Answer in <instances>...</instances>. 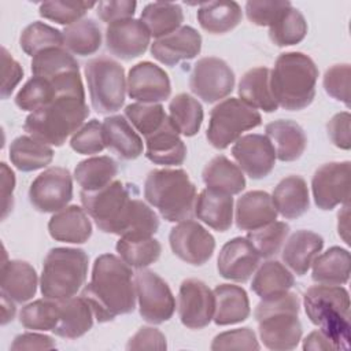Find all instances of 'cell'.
Instances as JSON below:
<instances>
[{
	"instance_id": "obj_37",
	"label": "cell",
	"mask_w": 351,
	"mask_h": 351,
	"mask_svg": "<svg viewBox=\"0 0 351 351\" xmlns=\"http://www.w3.org/2000/svg\"><path fill=\"white\" fill-rule=\"evenodd\" d=\"M311 278L317 284L343 285L350 278V252L341 247H330L313 262Z\"/></svg>"
},
{
	"instance_id": "obj_9",
	"label": "cell",
	"mask_w": 351,
	"mask_h": 351,
	"mask_svg": "<svg viewBox=\"0 0 351 351\" xmlns=\"http://www.w3.org/2000/svg\"><path fill=\"white\" fill-rule=\"evenodd\" d=\"M90 104L99 114H111L125 103L126 78L123 67L114 59L100 56L85 64Z\"/></svg>"
},
{
	"instance_id": "obj_44",
	"label": "cell",
	"mask_w": 351,
	"mask_h": 351,
	"mask_svg": "<svg viewBox=\"0 0 351 351\" xmlns=\"http://www.w3.org/2000/svg\"><path fill=\"white\" fill-rule=\"evenodd\" d=\"M60 95L67 93H64L52 80L33 75L16 93L15 104L23 111L33 112L49 104L53 99H56Z\"/></svg>"
},
{
	"instance_id": "obj_15",
	"label": "cell",
	"mask_w": 351,
	"mask_h": 351,
	"mask_svg": "<svg viewBox=\"0 0 351 351\" xmlns=\"http://www.w3.org/2000/svg\"><path fill=\"white\" fill-rule=\"evenodd\" d=\"M169 243L177 258L193 266L204 265L215 250L213 234L192 219L178 222L170 230Z\"/></svg>"
},
{
	"instance_id": "obj_49",
	"label": "cell",
	"mask_w": 351,
	"mask_h": 351,
	"mask_svg": "<svg viewBox=\"0 0 351 351\" xmlns=\"http://www.w3.org/2000/svg\"><path fill=\"white\" fill-rule=\"evenodd\" d=\"M125 117L144 137L156 132L167 119L165 108L159 103H132L125 108Z\"/></svg>"
},
{
	"instance_id": "obj_46",
	"label": "cell",
	"mask_w": 351,
	"mask_h": 351,
	"mask_svg": "<svg viewBox=\"0 0 351 351\" xmlns=\"http://www.w3.org/2000/svg\"><path fill=\"white\" fill-rule=\"evenodd\" d=\"M30 69L33 75L52 78L69 71H80L78 62L63 47L48 48L33 56Z\"/></svg>"
},
{
	"instance_id": "obj_11",
	"label": "cell",
	"mask_w": 351,
	"mask_h": 351,
	"mask_svg": "<svg viewBox=\"0 0 351 351\" xmlns=\"http://www.w3.org/2000/svg\"><path fill=\"white\" fill-rule=\"evenodd\" d=\"M138 311L144 321L158 325L169 321L176 310V299L167 282L151 270L134 274Z\"/></svg>"
},
{
	"instance_id": "obj_3",
	"label": "cell",
	"mask_w": 351,
	"mask_h": 351,
	"mask_svg": "<svg viewBox=\"0 0 351 351\" xmlns=\"http://www.w3.org/2000/svg\"><path fill=\"white\" fill-rule=\"evenodd\" d=\"M318 69L302 52L281 53L270 71V88L277 104L288 111L308 107L315 97Z\"/></svg>"
},
{
	"instance_id": "obj_34",
	"label": "cell",
	"mask_w": 351,
	"mask_h": 351,
	"mask_svg": "<svg viewBox=\"0 0 351 351\" xmlns=\"http://www.w3.org/2000/svg\"><path fill=\"white\" fill-rule=\"evenodd\" d=\"M202 178L207 189L230 196L240 193L245 188V178L241 169L223 155L213 158L204 166Z\"/></svg>"
},
{
	"instance_id": "obj_17",
	"label": "cell",
	"mask_w": 351,
	"mask_h": 351,
	"mask_svg": "<svg viewBox=\"0 0 351 351\" xmlns=\"http://www.w3.org/2000/svg\"><path fill=\"white\" fill-rule=\"evenodd\" d=\"M232 155L241 171L252 180H261L269 176L277 159L270 140L256 133L237 138L232 147Z\"/></svg>"
},
{
	"instance_id": "obj_45",
	"label": "cell",
	"mask_w": 351,
	"mask_h": 351,
	"mask_svg": "<svg viewBox=\"0 0 351 351\" xmlns=\"http://www.w3.org/2000/svg\"><path fill=\"white\" fill-rule=\"evenodd\" d=\"M307 29L303 14L291 5L269 27V37L277 47H289L299 44L306 37Z\"/></svg>"
},
{
	"instance_id": "obj_30",
	"label": "cell",
	"mask_w": 351,
	"mask_h": 351,
	"mask_svg": "<svg viewBox=\"0 0 351 351\" xmlns=\"http://www.w3.org/2000/svg\"><path fill=\"white\" fill-rule=\"evenodd\" d=\"M215 311L214 322L217 325H233L243 322L250 315V300L244 288L233 284H221L215 287Z\"/></svg>"
},
{
	"instance_id": "obj_55",
	"label": "cell",
	"mask_w": 351,
	"mask_h": 351,
	"mask_svg": "<svg viewBox=\"0 0 351 351\" xmlns=\"http://www.w3.org/2000/svg\"><path fill=\"white\" fill-rule=\"evenodd\" d=\"M211 350H259L256 335L250 328H239L217 335L210 346Z\"/></svg>"
},
{
	"instance_id": "obj_6",
	"label": "cell",
	"mask_w": 351,
	"mask_h": 351,
	"mask_svg": "<svg viewBox=\"0 0 351 351\" xmlns=\"http://www.w3.org/2000/svg\"><path fill=\"white\" fill-rule=\"evenodd\" d=\"M308 319L319 328L337 347H350V295L340 285H314L303 296Z\"/></svg>"
},
{
	"instance_id": "obj_21",
	"label": "cell",
	"mask_w": 351,
	"mask_h": 351,
	"mask_svg": "<svg viewBox=\"0 0 351 351\" xmlns=\"http://www.w3.org/2000/svg\"><path fill=\"white\" fill-rule=\"evenodd\" d=\"M202 49V36L192 26H181L176 32L156 38L151 44L152 56L166 64L176 66L182 60H191Z\"/></svg>"
},
{
	"instance_id": "obj_51",
	"label": "cell",
	"mask_w": 351,
	"mask_h": 351,
	"mask_svg": "<svg viewBox=\"0 0 351 351\" xmlns=\"http://www.w3.org/2000/svg\"><path fill=\"white\" fill-rule=\"evenodd\" d=\"M96 3L86 1H44L38 7V14L49 21H53L59 25H73L86 14L88 10L95 7Z\"/></svg>"
},
{
	"instance_id": "obj_27",
	"label": "cell",
	"mask_w": 351,
	"mask_h": 351,
	"mask_svg": "<svg viewBox=\"0 0 351 351\" xmlns=\"http://www.w3.org/2000/svg\"><path fill=\"white\" fill-rule=\"evenodd\" d=\"M106 148L123 160H133L143 154V140L122 115L107 117L103 122Z\"/></svg>"
},
{
	"instance_id": "obj_39",
	"label": "cell",
	"mask_w": 351,
	"mask_h": 351,
	"mask_svg": "<svg viewBox=\"0 0 351 351\" xmlns=\"http://www.w3.org/2000/svg\"><path fill=\"white\" fill-rule=\"evenodd\" d=\"M141 22L151 36L160 38L181 27L184 12L180 4L171 1H154L141 11Z\"/></svg>"
},
{
	"instance_id": "obj_33",
	"label": "cell",
	"mask_w": 351,
	"mask_h": 351,
	"mask_svg": "<svg viewBox=\"0 0 351 351\" xmlns=\"http://www.w3.org/2000/svg\"><path fill=\"white\" fill-rule=\"evenodd\" d=\"M195 215L214 230L226 232L233 221V197L206 188L196 197Z\"/></svg>"
},
{
	"instance_id": "obj_23",
	"label": "cell",
	"mask_w": 351,
	"mask_h": 351,
	"mask_svg": "<svg viewBox=\"0 0 351 351\" xmlns=\"http://www.w3.org/2000/svg\"><path fill=\"white\" fill-rule=\"evenodd\" d=\"M236 226L241 230H256L277 219L271 196L263 191H250L236 203Z\"/></svg>"
},
{
	"instance_id": "obj_47",
	"label": "cell",
	"mask_w": 351,
	"mask_h": 351,
	"mask_svg": "<svg viewBox=\"0 0 351 351\" xmlns=\"http://www.w3.org/2000/svg\"><path fill=\"white\" fill-rule=\"evenodd\" d=\"M19 45L25 53L33 58L44 49L63 47V34L44 22H33L22 30Z\"/></svg>"
},
{
	"instance_id": "obj_57",
	"label": "cell",
	"mask_w": 351,
	"mask_h": 351,
	"mask_svg": "<svg viewBox=\"0 0 351 351\" xmlns=\"http://www.w3.org/2000/svg\"><path fill=\"white\" fill-rule=\"evenodd\" d=\"M167 343L165 335L151 326L140 328L128 341L126 350H166Z\"/></svg>"
},
{
	"instance_id": "obj_42",
	"label": "cell",
	"mask_w": 351,
	"mask_h": 351,
	"mask_svg": "<svg viewBox=\"0 0 351 351\" xmlns=\"http://www.w3.org/2000/svg\"><path fill=\"white\" fill-rule=\"evenodd\" d=\"M169 118L178 133L192 137L200 130L203 122V107L191 95L178 93L169 103Z\"/></svg>"
},
{
	"instance_id": "obj_7",
	"label": "cell",
	"mask_w": 351,
	"mask_h": 351,
	"mask_svg": "<svg viewBox=\"0 0 351 351\" xmlns=\"http://www.w3.org/2000/svg\"><path fill=\"white\" fill-rule=\"evenodd\" d=\"M300 303L295 293L287 292L278 298L258 303L254 315L258 322L263 346L274 351L293 350L302 339L299 321Z\"/></svg>"
},
{
	"instance_id": "obj_14",
	"label": "cell",
	"mask_w": 351,
	"mask_h": 351,
	"mask_svg": "<svg viewBox=\"0 0 351 351\" xmlns=\"http://www.w3.org/2000/svg\"><path fill=\"white\" fill-rule=\"evenodd\" d=\"M351 163L330 162L318 167L311 180L313 197L318 208L333 210L350 202Z\"/></svg>"
},
{
	"instance_id": "obj_16",
	"label": "cell",
	"mask_w": 351,
	"mask_h": 351,
	"mask_svg": "<svg viewBox=\"0 0 351 351\" xmlns=\"http://www.w3.org/2000/svg\"><path fill=\"white\" fill-rule=\"evenodd\" d=\"M214 292L197 278H186L178 291V317L189 329H203L214 318Z\"/></svg>"
},
{
	"instance_id": "obj_50",
	"label": "cell",
	"mask_w": 351,
	"mask_h": 351,
	"mask_svg": "<svg viewBox=\"0 0 351 351\" xmlns=\"http://www.w3.org/2000/svg\"><path fill=\"white\" fill-rule=\"evenodd\" d=\"M288 233V223L274 221L263 228L248 232L247 239L254 245L261 258H270L278 252Z\"/></svg>"
},
{
	"instance_id": "obj_32",
	"label": "cell",
	"mask_w": 351,
	"mask_h": 351,
	"mask_svg": "<svg viewBox=\"0 0 351 351\" xmlns=\"http://www.w3.org/2000/svg\"><path fill=\"white\" fill-rule=\"evenodd\" d=\"M271 199L277 213L287 219L302 217L310 206L307 184L300 176H288L282 178L274 188Z\"/></svg>"
},
{
	"instance_id": "obj_41",
	"label": "cell",
	"mask_w": 351,
	"mask_h": 351,
	"mask_svg": "<svg viewBox=\"0 0 351 351\" xmlns=\"http://www.w3.org/2000/svg\"><path fill=\"white\" fill-rule=\"evenodd\" d=\"M63 48L73 55L88 56L99 51L101 45V32L99 25L90 19H81L62 30Z\"/></svg>"
},
{
	"instance_id": "obj_5",
	"label": "cell",
	"mask_w": 351,
	"mask_h": 351,
	"mask_svg": "<svg viewBox=\"0 0 351 351\" xmlns=\"http://www.w3.org/2000/svg\"><path fill=\"white\" fill-rule=\"evenodd\" d=\"M144 197L166 221L181 222L191 219L197 196L185 170L155 169L145 178Z\"/></svg>"
},
{
	"instance_id": "obj_62",
	"label": "cell",
	"mask_w": 351,
	"mask_h": 351,
	"mask_svg": "<svg viewBox=\"0 0 351 351\" xmlns=\"http://www.w3.org/2000/svg\"><path fill=\"white\" fill-rule=\"evenodd\" d=\"M303 350L307 351V350H313V351H317V350H337L336 344L325 335L322 333L319 329L318 330H314L311 332L303 341Z\"/></svg>"
},
{
	"instance_id": "obj_63",
	"label": "cell",
	"mask_w": 351,
	"mask_h": 351,
	"mask_svg": "<svg viewBox=\"0 0 351 351\" xmlns=\"http://www.w3.org/2000/svg\"><path fill=\"white\" fill-rule=\"evenodd\" d=\"M15 315V304L12 300L1 296V325L12 321Z\"/></svg>"
},
{
	"instance_id": "obj_28",
	"label": "cell",
	"mask_w": 351,
	"mask_h": 351,
	"mask_svg": "<svg viewBox=\"0 0 351 351\" xmlns=\"http://www.w3.org/2000/svg\"><path fill=\"white\" fill-rule=\"evenodd\" d=\"M324 247V239L311 230H296L282 250L284 263L296 274L304 276Z\"/></svg>"
},
{
	"instance_id": "obj_25",
	"label": "cell",
	"mask_w": 351,
	"mask_h": 351,
	"mask_svg": "<svg viewBox=\"0 0 351 351\" xmlns=\"http://www.w3.org/2000/svg\"><path fill=\"white\" fill-rule=\"evenodd\" d=\"M48 232L56 241L82 244L92 236V223L86 211L73 204L62 208L51 217L48 222Z\"/></svg>"
},
{
	"instance_id": "obj_56",
	"label": "cell",
	"mask_w": 351,
	"mask_h": 351,
	"mask_svg": "<svg viewBox=\"0 0 351 351\" xmlns=\"http://www.w3.org/2000/svg\"><path fill=\"white\" fill-rule=\"evenodd\" d=\"M136 7H137V3L132 0L99 1L96 4V12L103 22L110 25L117 21L133 18Z\"/></svg>"
},
{
	"instance_id": "obj_20",
	"label": "cell",
	"mask_w": 351,
	"mask_h": 351,
	"mask_svg": "<svg viewBox=\"0 0 351 351\" xmlns=\"http://www.w3.org/2000/svg\"><path fill=\"white\" fill-rule=\"evenodd\" d=\"M259 259V254L247 237H234L221 248L217 269L226 280L245 282L256 270Z\"/></svg>"
},
{
	"instance_id": "obj_13",
	"label": "cell",
	"mask_w": 351,
	"mask_h": 351,
	"mask_svg": "<svg viewBox=\"0 0 351 351\" xmlns=\"http://www.w3.org/2000/svg\"><path fill=\"white\" fill-rule=\"evenodd\" d=\"M73 199V180L67 169L53 166L38 174L29 188L30 204L40 213H58Z\"/></svg>"
},
{
	"instance_id": "obj_64",
	"label": "cell",
	"mask_w": 351,
	"mask_h": 351,
	"mask_svg": "<svg viewBox=\"0 0 351 351\" xmlns=\"http://www.w3.org/2000/svg\"><path fill=\"white\" fill-rule=\"evenodd\" d=\"M348 204H344L343 207V211L339 213V225H337V229H339V234L343 237V240L348 244Z\"/></svg>"
},
{
	"instance_id": "obj_1",
	"label": "cell",
	"mask_w": 351,
	"mask_h": 351,
	"mask_svg": "<svg viewBox=\"0 0 351 351\" xmlns=\"http://www.w3.org/2000/svg\"><path fill=\"white\" fill-rule=\"evenodd\" d=\"M134 195L136 185H126L122 181L80 193L84 210L101 232L121 237H149L158 232V215Z\"/></svg>"
},
{
	"instance_id": "obj_8",
	"label": "cell",
	"mask_w": 351,
	"mask_h": 351,
	"mask_svg": "<svg viewBox=\"0 0 351 351\" xmlns=\"http://www.w3.org/2000/svg\"><path fill=\"white\" fill-rule=\"evenodd\" d=\"M89 258L81 248L58 247L47 254L40 278L45 299L63 300L77 295L86 281Z\"/></svg>"
},
{
	"instance_id": "obj_38",
	"label": "cell",
	"mask_w": 351,
	"mask_h": 351,
	"mask_svg": "<svg viewBox=\"0 0 351 351\" xmlns=\"http://www.w3.org/2000/svg\"><path fill=\"white\" fill-rule=\"evenodd\" d=\"M52 159V148L32 136H19L10 145V160L21 171L43 169L48 166Z\"/></svg>"
},
{
	"instance_id": "obj_26",
	"label": "cell",
	"mask_w": 351,
	"mask_h": 351,
	"mask_svg": "<svg viewBox=\"0 0 351 351\" xmlns=\"http://www.w3.org/2000/svg\"><path fill=\"white\" fill-rule=\"evenodd\" d=\"M265 132L276 151V158L281 162H293L303 155L307 137L303 128L295 121L277 119L267 123Z\"/></svg>"
},
{
	"instance_id": "obj_10",
	"label": "cell",
	"mask_w": 351,
	"mask_h": 351,
	"mask_svg": "<svg viewBox=\"0 0 351 351\" xmlns=\"http://www.w3.org/2000/svg\"><path fill=\"white\" fill-rule=\"evenodd\" d=\"M262 123L258 110L236 97L219 101L210 112L206 137L217 149H225L240 136Z\"/></svg>"
},
{
	"instance_id": "obj_53",
	"label": "cell",
	"mask_w": 351,
	"mask_h": 351,
	"mask_svg": "<svg viewBox=\"0 0 351 351\" xmlns=\"http://www.w3.org/2000/svg\"><path fill=\"white\" fill-rule=\"evenodd\" d=\"M291 5L287 0H250L245 3V14L251 23L270 27Z\"/></svg>"
},
{
	"instance_id": "obj_43",
	"label": "cell",
	"mask_w": 351,
	"mask_h": 351,
	"mask_svg": "<svg viewBox=\"0 0 351 351\" xmlns=\"http://www.w3.org/2000/svg\"><path fill=\"white\" fill-rule=\"evenodd\" d=\"M117 252L121 259L134 269H144L156 262L162 252L160 243L149 237H121L117 241Z\"/></svg>"
},
{
	"instance_id": "obj_4",
	"label": "cell",
	"mask_w": 351,
	"mask_h": 351,
	"mask_svg": "<svg viewBox=\"0 0 351 351\" xmlns=\"http://www.w3.org/2000/svg\"><path fill=\"white\" fill-rule=\"evenodd\" d=\"M88 115L89 107L85 97L60 95L49 104L30 112L23 129L29 136L47 145L60 147L82 126Z\"/></svg>"
},
{
	"instance_id": "obj_40",
	"label": "cell",
	"mask_w": 351,
	"mask_h": 351,
	"mask_svg": "<svg viewBox=\"0 0 351 351\" xmlns=\"http://www.w3.org/2000/svg\"><path fill=\"white\" fill-rule=\"evenodd\" d=\"M118 174V163L110 156H93L81 160L74 169V178L82 191L93 192L111 184Z\"/></svg>"
},
{
	"instance_id": "obj_18",
	"label": "cell",
	"mask_w": 351,
	"mask_h": 351,
	"mask_svg": "<svg viewBox=\"0 0 351 351\" xmlns=\"http://www.w3.org/2000/svg\"><path fill=\"white\" fill-rule=\"evenodd\" d=\"M126 92L138 103H159L169 99L171 84L163 69L151 62H140L129 70Z\"/></svg>"
},
{
	"instance_id": "obj_31",
	"label": "cell",
	"mask_w": 351,
	"mask_h": 351,
	"mask_svg": "<svg viewBox=\"0 0 351 351\" xmlns=\"http://www.w3.org/2000/svg\"><path fill=\"white\" fill-rule=\"evenodd\" d=\"M240 100L255 110L273 112L278 104L270 88V70L267 67H254L244 73L239 82Z\"/></svg>"
},
{
	"instance_id": "obj_61",
	"label": "cell",
	"mask_w": 351,
	"mask_h": 351,
	"mask_svg": "<svg viewBox=\"0 0 351 351\" xmlns=\"http://www.w3.org/2000/svg\"><path fill=\"white\" fill-rule=\"evenodd\" d=\"M0 167H1V211H3L1 218L4 219L14 206L12 192L15 186V174L4 162L1 163Z\"/></svg>"
},
{
	"instance_id": "obj_24",
	"label": "cell",
	"mask_w": 351,
	"mask_h": 351,
	"mask_svg": "<svg viewBox=\"0 0 351 351\" xmlns=\"http://www.w3.org/2000/svg\"><path fill=\"white\" fill-rule=\"evenodd\" d=\"M37 273L34 267L25 261H5L1 265V296L14 303L30 300L37 291Z\"/></svg>"
},
{
	"instance_id": "obj_35",
	"label": "cell",
	"mask_w": 351,
	"mask_h": 351,
	"mask_svg": "<svg viewBox=\"0 0 351 351\" xmlns=\"http://www.w3.org/2000/svg\"><path fill=\"white\" fill-rule=\"evenodd\" d=\"M241 8L232 0L206 1L199 5L197 22L211 34H223L233 30L241 21Z\"/></svg>"
},
{
	"instance_id": "obj_2",
	"label": "cell",
	"mask_w": 351,
	"mask_h": 351,
	"mask_svg": "<svg viewBox=\"0 0 351 351\" xmlns=\"http://www.w3.org/2000/svg\"><path fill=\"white\" fill-rule=\"evenodd\" d=\"M81 296L89 303L99 322H110L118 315L132 313L137 298L130 266L112 254L97 256L90 281Z\"/></svg>"
},
{
	"instance_id": "obj_54",
	"label": "cell",
	"mask_w": 351,
	"mask_h": 351,
	"mask_svg": "<svg viewBox=\"0 0 351 351\" xmlns=\"http://www.w3.org/2000/svg\"><path fill=\"white\" fill-rule=\"evenodd\" d=\"M350 77L351 67L347 63L329 67L324 75L325 92L347 107H350Z\"/></svg>"
},
{
	"instance_id": "obj_22",
	"label": "cell",
	"mask_w": 351,
	"mask_h": 351,
	"mask_svg": "<svg viewBox=\"0 0 351 351\" xmlns=\"http://www.w3.org/2000/svg\"><path fill=\"white\" fill-rule=\"evenodd\" d=\"M178 134V130L167 117L156 132L145 137L147 159L163 166L182 165L186 158V147Z\"/></svg>"
},
{
	"instance_id": "obj_36",
	"label": "cell",
	"mask_w": 351,
	"mask_h": 351,
	"mask_svg": "<svg viewBox=\"0 0 351 351\" xmlns=\"http://www.w3.org/2000/svg\"><path fill=\"white\" fill-rule=\"evenodd\" d=\"M295 284L292 273L277 261H267L256 270L251 289L262 299H274L287 293Z\"/></svg>"
},
{
	"instance_id": "obj_52",
	"label": "cell",
	"mask_w": 351,
	"mask_h": 351,
	"mask_svg": "<svg viewBox=\"0 0 351 351\" xmlns=\"http://www.w3.org/2000/svg\"><path fill=\"white\" fill-rule=\"evenodd\" d=\"M70 147L81 155H93L101 152L106 145L103 140V126L97 119H90L82 125L71 137Z\"/></svg>"
},
{
	"instance_id": "obj_19",
	"label": "cell",
	"mask_w": 351,
	"mask_h": 351,
	"mask_svg": "<svg viewBox=\"0 0 351 351\" xmlns=\"http://www.w3.org/2000/svg\"><path fill=\"white\" fill-rule=\"evenodd\" d=\"M149 40L151 34L141 19L117 21L106 29L107 49L122 60H132L143 55L149 45Z\"/></svg>"
},
{
	"instance_id": "obj_58",
	"label": "cell",
	"mask_w": 351,
	"mask_h": 351,
	"mask_svg": "<svg viewBox=\"0 0 351 351\" xmlns=\"http://www.w3.org/2000/svg\"><path fill=\"white\" fill-rule=\"evenodd\" d=\"M1 73H3V82L0 89L1 99H8L14 92L15 86L23 77L22 66L8 53V51L3 47L1 48Z\"/></svg>"
},
{
	"instance_id": "obj_60",
	"label": "cell",
	"mask_w": 351,
	"mask_h": 351,
	"mask_svg": "<svg viewBox=\"0 0 351 351\" xmlns=\"http://www.w3.org/2000/svg\"><path fill=\"white\" fill-rule=\"evenodd\" d=\"M12 351H21V350H53L56 348V344L51 336L40 335V333H22L18 335L11 347Z\"/></svg>"
},
{
	"instance_id": "obj_12",
	"label": "cell",
	"mask_w": 351,
	"mask_h": 351,
	"mask_svg": "<svg viewBox=\"0 0 351 351\" xmlns=\"http://www.w3.org/2000/svg\"><path fill=\"white\" fill-rule=\"evenodd\" d=\"M189 88L203 101L215 103L233 90L234 73L219 58H202L193 64L189 75Z\"/></svg>"
},
{
	"instance_id": "obj_59",
	"label": "cell",
	"mask_w": 351,
	"mask_h": 351,
	"mask_svg": "<svg viewBox=\"0 0 351 351\" xmlns=\"http://www.w3.org/2000/svg\"><path fill=\"white\" fill-rule=\"evenodd\" d=\"M351 115L348 111L339 112L332 117L328 122V136L330 141L341 149H350L351 147V132H350Z\"/></svg>"
},
{
	"instance_id": "obj_29",
	"label": "cell",
	"mask_w": 351,
	"mask_h": 351,
	"mask_svg": "<svg viewBox=\"0 0 351 351\" xmlns=\"http://www.w3.org/2000/svg\"><path fill=\"white\" fill-rule=\"evenodd\" d=\"M59 319L52 330L63 339H78L84 336L93 325V311L82 296H73L58 300Z\"/></svg>"
},
{
	"instance_id": "obj_48",
	"label": "cell",
	"mask_w": 351,
	"mask_h": 351,
	"mask_svg": "<svg viewBox=\"0 0 351 351\" xmlns=\"http://www.w3.org/2000/svg\"><path fill=\"white\" fill-rule=\"evenodd\" d=\"M59 319L58 300L38 299L22 307L19 321L26 329L32 330H53Z\"/></svg>"
}]
</instances>
